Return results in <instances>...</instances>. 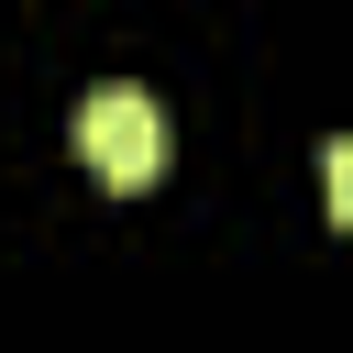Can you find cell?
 Segmentation results:
<instances>
[{
    "label": "cell",
    "instance_id": "6da1fadb",
    "mask_svg": "<svg viewBox=\"0 0 353 353\" xmlns=\"http://www.w3.org/2000/svg\"><path fill=\"white\" fill-rule=\"evenodd\" d=\"M66 143H77V165H88L110 199H143L154 165H165V110H154L143 88H88L77 121H66Z\"/></svg>",
    "mask_w": 353,
    "mask_h": 353
},
{
    "label": "cell",
    "instance_id": "7a4b0ae2",
    "mask_svg": "<svg viewBox=\"0 0 353 353\" xmlns=\"http://www.w3.org/2000/svg\"><path fill=\"white\" fill-rule=\"evenodd\" d=\"M320 199H331V221L353 232V132H331V143H320Z\"/></svg>",
    "mask_w": 353,
    "mask_h": 353
}]
</instances>
